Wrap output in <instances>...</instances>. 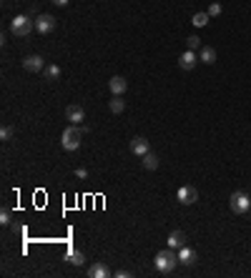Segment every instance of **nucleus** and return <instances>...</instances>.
I'll list each match as a JSON object with an SVG mask.
<instances>
[{
	"label": "nucleus",
	"mask_w": 251,
	"mask_h": 278,
	"mask_svg": "<svg viewBox=\"0 0 251 278\" xmlns=\"http://www.w3.org/2000/svg\"><path fill=\"white\" fill-rule=\"evenodd\" d=\"M176 263H179V251H173V248H164L153 258V266L161 276H168L171 271H176Z\"/></svg>",
	"instance_id": "f257e3e1"
},
{
	"label": "nucleus",
	"mask_w": 251,
	"mask_h": 278,
	"mask_svg": "<svg viewBox=\"0 0 251 278\" xmlns=\"http://www.w3.org/2000/svg\"><path fill=\"white\" fill-rule=\"evenodd\" d=\"M35 31V20L31 15H16L10 20V33L18 35V38H25Z\"/></svg>",
	"instance_id": "f03ea898"
},
{
	"label": "nucleus",
	"mask_w": 251,
	"mask_h": 278,
	"mask_svg": "<svg viewBox=\"0 0 251 278\" xmlns=\"http://www.w3.org/2000/svg\"><path fill=\"white\" fill-rule=\"evenodd\" d=\"M81 138H83V128L78 125H70L63 130V136H61V145L66 151H78L81 148Z\"/></svg>",
	"instance_id": "7ed1b4c3"
},
{
	"label": "nucleus",
	"mask_w": 251,
	"mask_h": 278,
	"mask_svg": "<svg viewBox=\"0 0 251 278\" xmlns=\"http://www.w3.org/2000/svg\"><path fill=\"white\" fill-rule=\"evenodd\" d=\"M229 206H231L234 213L244 216V213L251 211V198H249V193H244V191H234L231 198H229Z\"/></svg>",
	"instance_id": "20e7f679"
},
{
	"label": "nucleus",
	"mask_w": 251,
	"mask_h": 278,
	"mask_svg": "<svg viewBox=\"0 0 251 278\" xmlns=\"http://www.w3.org/2000/svg\"><path fill=\"white\" fill-rule=\"evenodd\" d=\"M35 31L40 35H48L55 31V18L48 15V13H43V15H35Z\"/></svg>",
	"instance_id": "39448f33"
},
{
	"label": "nucleus",
	"mask_w": 251,
	"mask_h": 278,
	"mask_svg": "<svg viewBox=\"0 0 251 278\" xmlns=\"http://www.w3.org/2000/svg\"><path fill=\"white\" fill-rule=\"evenodd\" d=\"M128 148H131V153H134V155H138V158H143L146 153H149V151H151V143H149V140H146L143 136H136L134 140H131V145H128Z\"/></svg>",
	"instance_id": "423d86ee"
},
{
	"label": "nucleus",
	"mask_w": 251,
	"mask_h": 278,
	"mask_svg": "<svg viewBox=\"0 0 251 278\" xmlns=\"http://www.w3.org/2000/svg\"><path fill=\"white\" fill-rule=\"evenodd\" d=\"M199 201V191L194 185H181L179 188V203H184V206H191V203Z\"/></svg>",
	"instance_id": "0eeeda50"
},
{
	"label": "nucleus",
	"mask_w": 251,
	"mask_h": 278,
	"mask_svg": "<svg viewBox=\"0 0 251 278\" xmlns=\"http://www.w3.org/2000/svg\"><path fill=\"white\" fill-rule=\"evenodd\" d=\"M66 118L70 121V125H81L85 121V110L81 106H68L66 108Z\"/></svg>",
	"instance_id": "6e6552de"
},
{
	"label": "nucleus",
	"mask_w": 251,
	"mask_h": 278,
	"mask_svg": "<svg viewBox=\"0 0 251 278\" xmlns=\"http://www.w3.org/2000/svg\"><path fill=\"white\" fill-rule=\"evenodd\" d=\"M23 68L28 73H40L43 68H46V63H43L40 55H28V58H23Z\"/></svg>",
	"instance_id": "1a4fd4ad"
},
{
	"label": "nucleus",
	"mask_w": 251,
	"mask_h": 278,
	"mask_svg": "<svg viewBox=\"0 0 251 278\" xmlns=\"http://www.w3.org/2000/svg\"><path fill=\"white\" fill-rule=\"evenodd\" d=\"M166 243H168V248L179 251V248H184V246H186V233H184V231H171Z\"/></svg>",
	"instance_id": "9d476101"
},
{
	"label": "nucleus",
	"mask_w": 251,
	"mask_h": 278,
	"mask_svg": "<svg viewBox=\"0 0 251 278\" xmlns=\"http://www.w3.org/2000/svg\"><path fill=\"white\" fill-rule=\"evenodd\" d=\"M108 88H111V93H113V95H123V93H126V88H128V83H126L123 76H113V78L108 80Z\"/></svg>",
	"instance_id": "9b49d317"
},
{
	"label": "nucleus",
	"mask_w": 251,
	"mask_h": 278,
	"mask_svg": "<svg viewBox=\"0 0 251 278\" xmlns=\"http://www.w3.org/2000/svg\"><path fill=\"white\" fill-rule=\"evenodd\" d=\"M179 263H184V266H194L196 263V251L194 248H188V246L179 248Z\"/></svg>",
	"instance_id": "f8f14e48"
},
{
	"label": "nucleus",
	"mask_w": 251,
	"mask_h": 278,
	"mask_svg": "<svg viewBox=\"0 0 251 278\" xmlns=\"http://www.w3.org/2000/svg\"><path fill=\"white\" fill-rule=\"evenodd\" d=\"M199 61H201V63H206V65H214V63H216V48L203 46V48H201V53H199Z\"/></svg>",
	"instance_id": "ddd939ff"
},
{
	"label": "nucleus",
	"mask_w": 251,
	"mask_h": 278,
	"mask_svg": "<svg viewBox=\"0 0 251 278\" xmlns=\"http://www.w3.org/2000/svg\"><path fill=\"white\" fill-rule=\"evenodd\" d=\"M196 61H199L196 53H194V50H186V53L179 58V65H181L184 70H191V68H196Z\"/></svg>",
	"instance_id": "4468645a"
},
{
	"label": "nucleus",
	"mask_w": 251,
	"mask_h": 278,
	"mask_svg": "<svg viewBox=\"0 0 251 278\" xmlns=\"http://www.w3.org/2000/svg\"><path fill=\"white\" fill-rule=\"evenodd\" d=\"M88 276L91 278H108L111 271H108V266H103V263H93V266L88 268Z\"/></svg>",
	"instance_id": "2eb2a0df"
},
{
	"label": "nucleus",
	"mask_w": 251,
	"mask_h": 278,
	"mask_svg": "<svg viewBox=\"0 0 251 278\" xmlns=\"http://www.w3.org/2000/svg\"><path fill=\"white\" fill-rule=\"evenodd\" d=\"M143 168H146V170H156V168H158V155L151 153V151L146 153V155H143Z\"/></svg>",
	"instance_id": "dca6fc26"
},
{
	"label": "nucleus",
	"mask_w": 251,
	"mask_h": 278,
	"mask_svg": "<svg viewBox=\"0 0 251 278\" xmlns=\"http://www.w3.org/2000/svg\"><path fill=\"white\" fill-rule=\"evenodd\" d=\"M43 78H46V80H58V78H61V68H58V65H46V68H43Z\"/></svg>",
	"instance_id": "f3484780"
},
{
	"label": "nucleus",
	"mask_w": 251,
	"mask_h": 278,
	"mask_svg": "<svg viewBox=\"0 0 251 278\" xmlns=\"http://www.w3.org/2000/svg\"><path fill=\"white\" fill-rule=\"evenodd\" d=\"M108 108H111V113H123V108H126V103H123V100H121V95H113L111 98V103H108Z\"/></svg>",
	"instance_id": "a211bd4d"
},
{
	"label": "nucleus",
	"mask_w": 251,
	"mask_h": 278,
	"mask_svg": "<svg viewBox=\"0 0 251 278\" xmlns=\"http://www.w3.org/2000/svg\"><path fill=\"white\" fill-rule=\"evenodd\" d=\"M66 261H68V263H73V266H83V263H85V258H83V253H81V251H68Z\"/></svg>",
	"instance_id": "6ab92c4d"
},
{
	"label": "nucleus",
	"mask_w": 251,
	"mask_h": 278,
	"mask_svg": "<svg viewBox=\"0 0 251 278\" xmlns=\"http://www.w3.org/2000/svg\"><path fill=\"white\" fill-rule=\"evenodd\" d=\"M186 48L196 53V50H201V48H203V43H201V38H199V35H188V38H186Z\"/></svg>",
	"instance_id": "aec40b11"
},
{
	"label": "nucleus",
	"mask_w": 251,
	"mask_h": 278,
	"mask_svg": "<svg viewBox=\"0 0 251 278\" xmlns=\"http://www.w3.org/2000/svg\"><path fill=\"white\" fill-rule=\"evenodd\" d=\"M209 13H196V15L194 18H191V23H194L196 28H203V25H209Z\"/></svg>",
	"instance_id": "412c9836"
},
{
	"label": "nucleus",
	"mask_w": 251,
	"mask_h": 278,
	"mask_svg": "<svg viewBox=\"0 0 251 278\" xmlns=\"http://www.w3.org/2000/svg\"><path fill=\"white\" fill-rule=\"evenodd\" d=\"M206 13H209V15H211V18H218V15H221V13H224V8H221L218 3H211V5H209V10H206Z\"/></svg>",
	"instance_id": "4be33fe9"
},
{
	"label": "nucleus",
	"mask_w": 251,
	"mask_h": 278,
	"mask_svg": "<svg viewBox=\"0 0 251 278\" xmlns=\"http://www.w3.org/2000/svg\"><path fill=\"white\" fill-rule=\"evenodd\" d=\"M13 133H16V130H13L10 125H3V130H0V138H3V140H10Z\"/></svg>",
	"instance_id": "5701e85b"
},
{
	"label": "nucleus",
	"mask_w": 251,
	"mask_h": 278,
	"mask_svg": "<svg viewBox=\"0 0 251 278\" xmlns=\"http://www.w3.org/2000/svg\"><path fill=\"white\" fill-rule=\"evenodd\" d=\"M0 223H3V226H10V211H8V208L0 211Z\"/></svg>",
	"instance_id": "b1692460"
},
{
	"label": "nucleus",
	"mask_w": 251,
	"mask_h": 278,
	"mask_svg": "<svg viewBox=\"0 0 251 278\" xmlns=\"http://www.w3.org/2000/svg\"><path fill=\"white\" fill-rule=\"evenodd\" d=\"M76 178L85 181V178H88V170H85V168H76Z\"/></svg>",
	"instance_id": "393cba45"
},
{
	"label": "nucleus",
	"mask_w": 251,
	"mask_h": 278,
	"mask_svg": "<svg viewBox=\"0 0 251 278\" xmlns=\"http://www.w3.org/2000/svg\"><path fill=\"white\" fill-rule=\"evenodd\" d=\"M50 3H53V5H58V8H66V5L70 3V0H50Z\"/></svg>",
	"instance_id": "a878e982"
},
{
	"label": "nucleus",
	"mask_w": 251,
	"mask_h": 278,
	"mask_svg": "<svg viewBox=\"0 0 251 278\" xmlns=\"http://www.w3.org/2000/svg\"><path fill=\"white\" fill-rule=\"evenodd\" d=\"M116 278H131V271H116Z\"/></svg>",
	"instance_id": "bb28decb"
}]
</instances>
